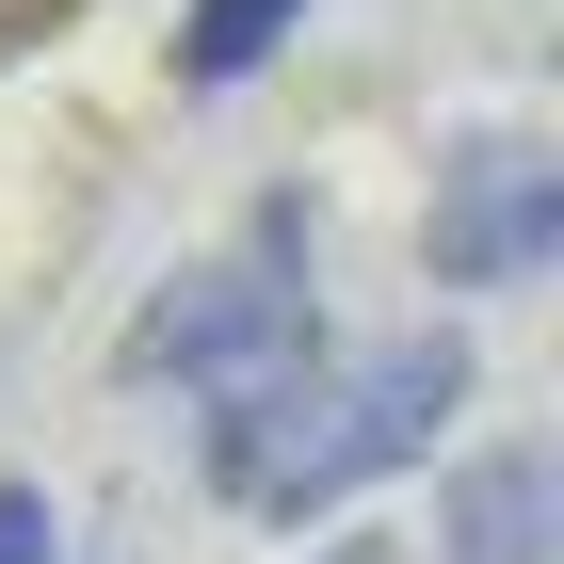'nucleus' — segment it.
<instances>
[{
  "label": "nucleus",
  "mask_w": 564,
  "mask_h": 564,
  "mask_svg": "<svg viewBox=\"0 0 564 564\" xmlns=\"http://www.w3.org/2000/svg\"><path fill=\"white\" fill-rule=\"evenodd\" d=\"M65 517H48V484H0V564H48Z\"/></svg>",
  "instance_id": "obj_6"
},
{
  "label": "nucleus",
  "mask_w": 564,
  "mask_h": 564,
  "mask_svg": "<svg viewBox=\"0 0 564 564\" xmlns=\"http://www.w3.org/2000/svg\"><path fill=\"white\" fill-rule=\"evenodd\" d=\"M549 532H564V468H549V452H484V468L452 484L435 549H452V564H549Z\"/></svg>",
  "instance_id": "obj_4"
},
{
  "label": "nucleus",
  "mask_w": 564,
  "mask_h": 564,
  "mask_svg": "<svg viewBox=\"0 0 564 564\" xmlns=\"http://www.w3.org/2000/svg\"><path fill=\"white\" fill-rule=\"evenodd\" d=\"M323 564H403V549H388V532H355V549H323Z\"/></svg>",
  "instance_id": "obj_7"
},
{
  "label": "nucleus",
  "mask_w": 564,
  "mask_h": 564,
  "mask_svg": "<svg viewBox=\"0 0 564 564\" xmlns=\"http://www.w3.org/2000/svg\"><path fill=\"white\" fill-rule=\"evenodd\" d=\"M306 355V210H259L242 259H194L130 323V371H194V388H259Z\"/></svg>",
  "instance_id": "obj_2"
},
{
  "label": "nucleus",
  "mask_w": 564,
  "mask_h": 564,
  "mask_svg": "<svg viewBox=\"0 0 564 564\" xmlns=\"http://www.w3.org/2000/svg\"><path fill=\"white\" fill-rule=\"evenodd\" d=\"M291 33H306V0H194V17H177V82L226 97V82H259Z\"/></svg>",
  "instance_id": "obj_5"
},
{
  "label": "nucleus",
  "mask_w": 564,
  "mask_h": 564,
  "mask_svg": "<svg viewBox=\"0 0 564 564\" xmlns=\"http://www.w3.org/2000/svg\"><path fill=\"white\" fill-rule=\"evenodd\" d=\"M452 403H468V339H452V323L371 339V355H323V371L291 355V371H259V388H226V420H210V484L242 500V517L306 532L323 500L420 468L435 435H452Z\"/></svg>",
  "instance_id": "obj_1"
},
{
  "label": "nucleus",
  "mask_w": 564,
  "mask_h": 564,
  "mask_svg": "<svg viewBox=\"0 0 564 564\" xmlns=\"http://www.w3.org/2000/svg\"><path fill=\"white\" fill-rule=\"evenodd\" d=\"M420 259H435V291H532V274L564 259V162L532 130H468L435 162Z\"/></svg>",
  "instance_id": "obj_3"
}]
</instances>
